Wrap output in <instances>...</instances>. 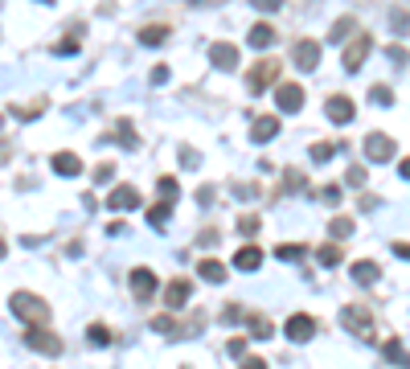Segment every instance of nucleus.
I'll return each instance as SVG.
<instances>
[{"label":"nucleus","mask_w":410,"mask_h":369,"mask_svg":"<svg viewBox=\"0 0 410 369\" xmlns=\"http://www.w3.org/2000/svg\"><path fill=\"white\" fill-rule=\"evenodd\" d=\"M332 156H336V144H312V160L316 164H328Z\"/></svg>","instance_id":"26"},{"label":"nucleus","mask_w":410,"mask_h":369,"mask_svg":"<svg viewBox=\"0 0 410 369\" xmlns=\"http://www.w3.org/2000/svg\"><path fill=\"white\" fill-rule=\"evenodd\" d=\"M152 83H156V87L169 83V66H156V70H152Z\"/></svg>","instance_id":"41"},{"label":"nucleus","mask_w":410,"mask_h":369,"mask_svg":"<svg viewBox=\"0 0 410 369\" xmlns=\"http://www.w3.org/2000/svg\"><path fill=\"white\" fill-rule=\"evenodd\" d=\"M369 98H373L377 107H394V91H390V87H373V91H369Z\"/></svg>","instance_id":"31"},{"label":"nucleus","mask_w":410,"mask_h":369,"mask_svg":"<svg viewBox=\"0 0 410 369\" xmlns=\"http://www.w3.org/2000/svg\"><path fill=\"white\" fill-rule=\"evenodd\" d=\"M156 193H160V201H164V205H173V201H177V193H181V184L173 181V177H160V181H156Z\"/></svg>","instance_id":"23"},{"label":"nucleus","mask_w":410,"mask_h":369,"mask_svg":"<svg viewBox=\"0 0 410 369\" xmlns=\"http://www.w3.org/2000/svg\"><path fill=\"white\" fill-rule=\"evenodd\" d=\"M246 42H250V49H271V42H275V29L267 25V21H259V25H250V33H246Z\"/></svg>","instance_id":"14"},{"label":"nucleus","mask_w":410,"mask_h":369,"mask_svg":"<svg viewBox=\"0 0 410 369\" xmlns=\"http://www.w3.org/2000/svg\"><path fill=\"white\" fill-rule=\"evenodd\" d=\"M259 12H279V0H250Z\"/></svg>","instance_id":"40"},{"label":"nucleus","mask_w":410,"mask_h":369,"mask_svg":"<svg viewBox=\"0 0 410 369\" xmlns=\"http://www.w3.org/2000/svg\"><path fill=\"white\" fill-rule=\"evenodd\" d=\"M291 62H296V70L312 74L320 66V46L316 42H296V46H291Z\"/></svg>","instance_id":"7"},{"label":"nucleus","mask_w":410,"mask_h":369,"mask_svg":"<svg viewBox=\"0 0 410 369\" xmlns=\"http://www.w3.org/2000/svg\"><path fill=\"white\" fill-rule=\"evenodd\" d=\"M238 369H267V361H263V357H246Z\"/></svg>","instance_id":"43"},{"label":"nucleus","mask_w":410,"mask_h":369,"mask_svg":"<svg viewBox=\"0 0 410 369\" xmlns=\"http://www.w3.org/2000/svg\"><path fill=\"white\" fill-rule=\"evenodd\" d=\"M87 341H91V345H99V349H103V345H111V332H107L103 324H91V328H87Z\"/></svg>","instance_id":"27"},{"label":"nucleus","mask_w":410,"mask_h":369,"mask_svg":"<svg viewBox=\"0 0 410 369\" xmlns=\"http://www.w3.org/2000/svg\"><path fill=\"white\" fill-rule=\"evenodd\" d=\"M132 291H136L139 300H148V295L156 291V275H152L148 267H136V271H132Z\"/></svg>","instance_id":"17"},{"label":"nucleus","mask_w":410,"mask_h":369,"mask_svg":"<svg viewBox=\"0 0 410 369\" xmlns=\"http://www.w3.org/2000/svg\"><path fill=\"white\" fill-rule=\"evenodd\" d=\"M25 345H29V349H37V353H46V357H58V353H62V341H58L53 332H46L42 324H29Z\"/></svg>","instance_id":"2"},{"label":"nucleus","mask_w":410,"mask_h":369,"mask_svg":"<svg viewBox=\"0 0 410 369\" xmlns=\"http://www.w3.org/2000/svg\"><path fill=\"white\" fill-rule=\"evenodd\" d=\"M279 259L283 263H300L304 259V246H279Z\"/></svg>","instance_id":"34"},{"label":"nucleus","mask_w":410,"mask_h":369,"mask_svg":"<svg viewBox=\"0 0 410 369\" xmlns=\"http://www.w3.org/2000/svg\"><path fill=\"white\" fill-rule=\"evenodd\" d=\"M189 291H193V283H189V279H173V283L164 287V308H173V312L185 308V304H189Z\"/></svg>","instance_id":"11"},{"label":"nucleus","mask_w":410,"mask_h":369,"mask_svg":"<svg viewBox=\"0 0 410 369\" xmlns=\"http://www.w3.org/2000/svg\"><path fill=\"white\" fill-rule=\"evenodd\" d=\"M222 320H226V324H238V320H246V312H242V308H226V312H222Z\"/></svg>","instance_id":"39"},{"label":"nucleus","mask_w":410,"mask_h":369,"mask_svg":"<svg viewBox=\"0 0 410 369\" xmlns=\"http://www.w3.org/2000/svg\"><path fill=\"white\" fill-rule=\"evenodd\" d=\"M316 255H320V263H324V267H336V263H341V250H336V246H328V242L320 246Z\"/></svg>","instance_id":"32"},{"label":"nucleus","mask_w":410,"mask_h":369,"mask_svg":"<svg viewBox=\"0 0 410 369\" xmlns=\"http://www.w3.org/2000/svg\"><path fill=\"white\" fill-rule=\"evenodd\" d=\"M111 173H115L111 164H99V169H94V181H111Z\"/></svg>","instance_id":"42"},{"label":"nucleus","mask_w":410,"mask_h":369,"mask_svg":"<svg viewBox=\"0 0 410 369\" xmlns=\"http://www.w3.org/2000/svg\"><path fill=\"white\" fill-rule=\"evenodd\" d=\"M226 349H230V357H246V336H234Z\"/></svg>","instance_id":"36"},{"label":"nucleus","mask_w":410,"mask_h":369,"mask_svg":"<svg viewBox=\"0 0 410 369\" xmlns=\"http://www.w3.org/2000/svg\"><path fill=\"white\" fill-rule=\"evenodd\" d=\"M287 189H296V193H304V189H308V181H304L300 173H287Z\"/></svg>","instance_id":"38"},{"label":"nucleus","mask_w":410,"mask_h":369,"mask_svg":"<svg viewBox=\"0 0 410 369\" xmlns=\"http://www.w3.org/2000/svg\"><path fill=\"white\" fill-rule=\"evenodd\" d=\"M0 128H4V115H0Z\"/></svg>","instance_id":"47"},{"label":"nucleus","mask_w":410,"mask_h":369,"mask_svg":"<svg viewBox=\"0 0 410 369\" xmlns=\"http://www.w3.org/2000/svg\"><path fill=\"white\" fill-rule=\"evenodd\" d=\"M386 58H390L394 66H407V49H402V46H390V49H386Z\"/></svg>","instance_id":"37"},{"label":"nucleus","mask_w":410,"mask_h":369,"mask_svg":"<svg viewBox=\"0 0 410 369\" xmlns=\"http://www.w3.org/2000/svg\"><path fill=\"white\" fill-rule=\"evenodd\" d=\"M42 4H53V0H42Z\"/></svg>","instance_id":"48"},{"label":"nucleus","mask_w":410,"mask_h":369,"mask_svg":"<svg viewBox=\"0 0 410 369\" xmlns=\"http://www.w3.org/2000/svg\"><path fill=\"white\" fill-rule=\"evenodd\" d=\"M283 332H287V341H296V345H308V341L316 336V320H312V316H304V312H296V316H287Z\"/></svg>","instance_id":"3"},{"label":"nucleus","mask_w":410,"mask_h":369,"mask_svg":"<svg viewBox=\"0 0 410 369\" xmlns=\"http://www.w3.org/2000/svg\"><path fill=\"white\" fill-rule=\"evenodd\" d=\"M365 181H369V173H365L361 164H353V169H349V173H345V184H349V189H361Z\"/></svg>","instance_id":"29"},{"label":"nucleus","mask_w":410,"mask_h":369,"mask_svg":"<svg viewBox=\"0 0 410 369\" xmlns=\"http://www.w3.org/2000/svg\"><path fill=\"white\" fill-rule=\"evenodd\" d=\"M53 173L58 177H78L83 173V160L74 152H53Z\"/></svg>","instance_id":"13"},{"label":"nucleus","mask_w":410,"mask_h":369,"mask_svg":"<svg viewBox=\"0 0 410 369\" xmlns=\"http://www.w3.org/2000/svg\"><path fill=\"white\" fill-rule=\"evenodd\" d=\"M119 148H136V128H132L128 119L119 123Z\"/></svg>","instance_id":"33"},{"label":"nucleus","mask_w":410,"mask_h":369,"mask_svg":"<svg viewBox=\"0 0 410 369\" xmlns=\"http://www.w3.org/2000/svg\"><path fill=\"white\" fill-rule=\"evenodd\" d=\"M275 132H279V119H275V115H263V119H255V123H250V139H255V144L275 139Z\"/></svg>","instance_id":"18"},{"label":"nucleus","mask_w":410,"mask_h":369,"mask_svg":"<svg viewBox=\"0 0 410 369\" xmlns=\"http://www.w3.org/2000/svg\"><path fill=\"white\" fill-rule=\"evenodd\" d=\"M328 234H332V238H349V234H353V222H349V218H332V222H328Z\"/></svg>","instance_id":"28"},{"label":"nucleus","mask_w":410,"mask_h":369,"mask_svg":"<svg viewBox=\"0 0 410 369\" xmlns=\"http://www.w3.org/2000/svg\"><path fill=\"white\" fill-rule=\"evenodd\" d=\"M324 111H328V119H332V123H341V128H345V123H353V111H357V107H353V98L332 94V98L324 103Z\"/></svg>","instance_id":"9"},{"label":"nucleus","mask_w":410,"mask_h":369,"mask_svg":"<svg viewBox=\"0 0 410 369\" xmlns=\"http://www.w3.org/2000/svg\"><path fill=\"white\" fill-rule=\"evenodd\" d=\"M107 209H115V214H132V209H139L136 184H115L111 197H107Z\"/></svg>","instance_id":"4"},{"label":"nucleus","mask_w":410,"mask_h":369,"mask_svg":"<svg viewBox=\"0 0 410 369\" xmlns=\"http://www.w3.org/2000/svg\"><path fill=\"white\" fill-rule=\"evenodd\" d=\"M275 107H279L283 115H296V111L304 107V87H300V83H283V87L275 91Z\"/></svg>","instance_id":"6"},{"label":"nucleus","mask_w":410,"mask_h":369,"mask_svg":"<svg viewBox=\"0 0 410 369\" xmlns=\"http://www.w3.org/2000/svg\"><path fill=\"white\" fill-rule=\"evenodd\" d=\"M210 62H214L218 70H234V66H238V49L226 46V42H218V46H210Z\"/></svg>","instance_id":"12"},{"label":"nucleus","mask_w":410,"mask_h":369,"mask_svg":"<svg viewBox=\"0 0 410 369\" xmlns=\"http://www.w3.org/2000/svg\"><path fill=\"white\" fill-rule=\"evenodd\" d=\"M164 42H169V29H164V25H148V29H139V46L156 49V46H164Z\"/></svg>","instance_id":"19"},{"label":"nucleus","mask_w":410,"mask_h":369,"mask_svg":"<svg viewBox=\"0 0 410 369\" xmlns=\"http://www.w3.org/2000/svg\"><path fill=\"white\" fill-rule=\"evenodd\" d=\"M353 25H357L353 17H341V21H336V25L328 29V46H336V42H345V37L353 33Z\"/></svg>","instance_id":"20"},{"label":"nucleus","mask_w":410,"mask_h":369,"mask_svg":"<svg viewBox=\"0 0 410 369\" xmlns=\"http://www.w3.org/2000/svg\"><path fill=\"white\" fill-rule=\"evenodd\" d=\"M8 308H12V316L25 324H46L49 320V308L42 295H29V291H17L12 300H8Z\"/></svg>","instance_id":"1"},{"label":"nucleus","mask_w":410,"mask_h":369,"mask_svg":"<svg viewBox=\"0 0 410 369\" xmlns=\"http://www.w3.org/2000/svg\"><path fill=\"white\" fill-rule=\"evenodd\" d=\"M341 324H345L349 332H357V336H361V332H369V312H361V308H353V304H349V308L341 312Z\"/></svg>","instance_id":"15"},{"label":"nucleus","mask_w":410,"mask_h":369,"mask_svg":"<svg viewBox=\"0 0 410 369\" xmlns=\"http://www.w3.org/2000/svg\"><path fill=\"white\" fill-rule=\"evenodd\" d=\"M394 255H398V259H410V246L407 242H394Z\"/></svg>","instance_id":"44"},{"label":"nucleus","mask_w":410,"mask_h":369,"mask_svg":"<svg viewBox=\"0 0 410 369\" xmlns=\"http://www.w3.org/2000/svg\"><path fill=\"white\" fill-rule=\"evenodd\" d=\"M0 259H4V242H0Z\"/></svg>","instance_id":"46"},{"label":"nucleus","mask_w":410,"mask_h":369,"mask_svg":"<svg viewBox=\"0 0 410 369\" xmlns=\"http://www.w3.org/2000/svg\"><path fill=\"white\" fill-rule=\"evenodd\" d=\"M234 267H238V271H259V267H263V250H259V246H242V250L234 255Z\"/></svg>","instance_id":"16"},{"label":"nucleus","mask_w":410,"mask_h":369,"mask_svg":"<svg viewBox=\"0 0 410 369\" xmlns=\"http://www.w3.org/2000/svg\"><path fill=\"white\" fill-rule=\"evenodd\" d=\"M169 209H173V205H164V201L152 205V209H148V222H152L156 230H164V226H169Z\"/></svg>","instance_id":"25"},{"label":"nucleus","mask_w":410,"mask_h":369,"mask_svg":"<svg viewBox=\"0 0 410 369\" xmlns=\"http://www.w3.org/2000/svg\"><path fill=\"white\" fill-rule=\"evenodd\" d=\"M369 46H373V37H369V33H357V37L345 46V70H349V74H357V70H361V62L369 58Z\"/></svg>","instance_id":"5"},{"label":"nucleus","mask_w":410,"mask_h":369,"mask_svg":"<svg viewBox=\"0 0 410 369\" xmlns=\"http://www.w3.org/2000/svg\"><path fill=\"white\" fill-rule=\"evenodd\" d=\"M53 53H58V58H74V53H78V42L70 37V42H62V46H53Z\"/></svg>","instance_id":"35"},{"label":"nucleus","mask_w":410,"mask_h":369,"mask_svg":"<svg viewBox=\"0 0 410 369\" xmlns=\"http://www.w3.org/2000/svg\"><path fill=\"white\" fill-rule=\"evenodd\" d=\"M398 173H402V177H407V181H410V156H407V160H402V164H398Z\"/></svg>","instance_id":"45"},{"label":"nucleus","mask_w":410,"mask_h":369,"mask_svg":"<svg viewBox=\"0 0 410 369\" xmlns=\"http://www.w3.org/2000/svg\"><path fill=\"white\" fill-rule=\"evenodd\" d=\"M386 357H390V361H402V366H410V353L398 345V341H386Z\"/></svg>","instance_id":"30"},{"label":"nucleus","mask_w":410,"mask_h":369,"mask_svg":"<svg viewBox=\"0 0 410 369\" xmlns=\"http://www.w3.org/2000/svg\"><path fill=\"white\" fill-rule=\"evenodd\" d=\"M365 156H369L373 164H386V160H394V139L382 136V132L365 136Z\"/></svg>","instance_id":"8"},{"label":"nucleus","mask_w":410,"mask_h":369,"mask_svg":"<svg viewBox=\"0 0 410 369\" xmlns=\"http://www.w3.org/2000/svg\"><path fill=\"white\" fill-rule=\"evenodd\" d=\"M197 275L205 279V283H222V279H226V267H222V263H214V259H205V263L197 267Z\"/></svg>","instance_id":"21"},{"label":"nucleus","mask_w":410,"mask_h":369,"mask_svg":"<svg viewBox=\"0 0 410 369\" xmlns=\"http://www.w3.org/2000/svg\"><path fill=\"white\" fill-rule=\"evenodd\" d=\"M271 78H275V62L267 58V62H259V66L246 74V87H250V94H263L271 87Z\"/></svg>","instance_id":"10"},{"label":"nucleus","mask_w":410,"mask_h":369,"mask_svg":"<svg viewBox=\"0 0 410 369\" xmlns=\"http://www.w3.org/2000/svg\"><path fill=\"white\" fill-rule=\"evenodd\" d=\"M246 324H250V336H255V341H271V320H267V316H246Z\"/></svg>","instance_id":"22"},{"label":"nucleus","mask_w":410,"mask_h":369,"mask_svg":"<svg viewBox=\"0 0 410 369\" xmlns=\"http://www.w3.org/2000/svg\"><path fill=\"white\" fill-rule=\"evenodd\" d=\"M353 279L365 283V287H369V283H377V263H353Z\"/></svg>","instance_id":"24"}]
</instances>
